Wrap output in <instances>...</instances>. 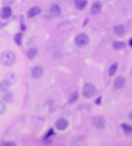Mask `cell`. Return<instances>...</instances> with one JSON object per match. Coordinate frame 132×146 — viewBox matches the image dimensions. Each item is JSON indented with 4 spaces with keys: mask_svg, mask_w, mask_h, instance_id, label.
I'll use <instances>...</instances> for the list:
<instances>
[{
    "mask_svg": "<svg viewBox=\"0 0 132 146\" xmlns=\"http://www.w3.org/2000/svg\"><path fill=\"white\" fill-rule=\"evenodd\" d=\"M15 55L13 51L6 50L4 51L0 55V63L3 66L9 67L15 63Z\"/></svg>",
    "mask_w": 132,
    "mask_h": 146,
    "instance_id": "obj_1",
    "label": "cell"
},
{
    "mask_svg": "<svg viewBox=\"0 0 132 146\" xmlns=\"http://www.w3.org/2000/svg\"><path fill=\"white\" fill-rule=\"evenodd\" d=\"M15 83V78L13 74L8 75L7 77L0 82V92H5L9 90L11 86Z\"/></svg>",
    "mask_w": 132,
    "mask_h": 146,
    "instance_id": "obj_2",
    "label": "cell"
},
{
    "mask_svg": "<svg viewBox=\"0 0 132 146\" xmlns=\"http://www.w3.org/2000/svg\"><path fill=\"white\" fill-rule=\"evenodd\" d=\"M96 93H97V89L95 86L91 83L86 84L82 91L83 96L86 98H93L94 96H96Z\"/></svg>",
    "mask_w": 132,
    "mask_h": 146,
    "instance_id": "obj_3",
    "label": "cell"
},
{
    "mask_svg": "<svg viewBox=\"0 0 132 146\" xmlns=\"http://www.w3.org/2000/svg\"><path fill=\"white\" fill-rule=\"evenodd\" d=\"M74 42H75V44L78 47L83 48V47H85L89 44L90 38L88 37V35L85 34V33H80L75 38Z\"/></svg>",
    "mask_w": 132,
    "mask_h": 146,
    "instance_id": "obj_4",
    "label": "cell"
},
{
    "mask_svg": "<svg viewBox=\"0 0 132 146\" xmlns=\"http://www.w3.org/2000/svg\"><path fill=\"white\" fill-rule=\"evenodd\" d=\"M93 125L98 130H102L105 126V120L102 116H96L94 118Z\"/></svg>",
    "mask_w": 132,
    "mask_h": 146,
    "instance_id": "obj_5",
    "label": "cell"
},
{
    "mask_svg": "<svg viewBox=\"0 0 132 146\" xmlns=\"http://www.w3.org/2000/svg\"><path fill=\"white\" fill-rule=\"evenodd\" d=\"M55 126H56V129L59 131H64L68 128L69 122L65 118H60L56 121Z\"/></svg>",
    "mask_w": 132,
    "mask_h": 146,
    "instance_id": "obj_6",
    "label": "cell"
},
{
    "mask_svg": "<svg viewBox=\"0 0 132 146\" xmlns=\"http://www.w3.org/2000/svg\"><path fill=\"white\" fill-rule=\"evenodd\" d=\"M125 83H126V80L123 76H118L114 83V88L115 89H121L125 86Z\"/></svg>",
    "mask_w": 132,
    "mask_h": 146,
    "instance_id": "obj_7",
    "label": "cell"
},
{
    "mask_svg": "<svg viewBox=\"0 0 132 146\" xmlns=\"http://www.w3.org/2000/svg\"><path fill=\"white\" fill-rule=\"evenodd\" d=\"M12 9L9 6L3 7L0 11V17L3 19H8L12 15Z\"/></svg>",
    "mask_w": 132,
    "mask_h": 146,
    "instance_id": "obj_8",
    "label": "cell"
},
{
    "mask_svg": "<svg viewBox=\"0 0 132 146\" xmlns=\"http://www.w3.org/2000/svg\"><path fill=\"white\" fill-rule=\"evenodd\" d=\"M114 32L119 37H124L127 34L126 29L123 25H117L116 26H114Z\"/></svg>",
    "mask_w": 132,
    "mask_h": 146,
    "instance_id": "obj_9",
    "label": "cell"
},
{
    "mask_svg": "<svg viewBox=\"0 0 132 146\" xmlns=\"http://www.w3.org/2000/svg\"><path fill=\"white\" fill-rule=\"evenodd\" d=\"M43 74V69L41 66H35L32 70V77L33 78H41Z\"/></svg>",
    "mask_w": 132,
    "mask_h": 146,
    "instance_id": "obj_10",
    "label": "cell"
},
{
    "mask_svg": "<svg viewBox=\"0 0 132 146\" xmlns=\"http://www.w3.org/2000/svg\"><path fill=\"white\" fill-rule=\"evenodd\" d=\"M41 9L40 8H39L38 6H33L29 10L28 13H27V15H28L29 19H31V18H33L38 15L39 14H40Z\"/></svg>",
    "mask_w": 132,
    "mask_h": 146,
    "instance_id": "obj_11",
    "label": "cell"
},
{
    "mask_svg": "<svg viewBox=\"0 0 132 146\" xmlns=\"http://www.w3.org/2000/svg\"><path fill=\"white\" fill-rule=\"evenodd\" d=\"M102 5L101 3H100L99 1H96L95 3L93 4L91 7V13L93 15H96L98 13H101V11Z\"/></svg>",
    "mask_w": 132,
    "mask_h": 146,
    "instance_id": "obj_12",
    "label": "cell"
},
{
    "mask_svg": "<svg viewBox=\"0 0 132 146\" xmlns=\"http://www.w3.org/2000/svg\"><path fill=\"white\" fill-rule=\"evenodd\" d=\"M50 13L53 16H59L61 14V8L57 4H54L51 6Z\"/></svg>",
    "mask_w": 132,
    "mask_h": 146,
    "instance_id": "obj_13",
    "label": "cell"
},
{
    "mask_svg": "<svg viewBox=\"0 0 132 146\" xmlns=\"http://www.w3.org/2000/svg\"><path fill=\"white\" fill-rule=\"evenodd\" d=\"M75 6L79 10H83L87 5V0H75Z\"/></svg>",
    "mask_w": 132,
    "mask_h": 146,
    "instance_id": "obj_14",
    "label": "cell"
},
{
    "mask_svg": "<svg viewBox=\"0 0 132 146\" xmlns=\"http://www.w3.org/2000/svg\"><path fill=\"white\" fill-rule=\"evenodd\" d=\"M3 100L5 102H7L9 103H12L13 102V96L12 92H9V91H6L5 92V93L3 95Z\"/></svg>",
    "mask_w": 132,
    "mask_h": 146,
    "instance_id": "obj_15",
    "label": "cell"
},
{
    "mask_svg": "<svg viewBox=\"0 0 132 146\" xmlns=\"http://www.w3.org/2000/svg\"><path fill=\"white\" fill-rule=\"evenodd\" d=\"M112 45H113V48L117 49V50H119V49L125 48L126 44L123 42H120V41H114L112 43Z\"/></svg>",
    "mask_w": 132,
    "mask_h": 146,
    "instance_id": "obj_16",
    "label": "cell"
},
{
    "mask_svg": "<svg viewBox=\"0 0 132 146\" xmlns=\"http://www.w3.org/2000/svg\"><path fill=\"white\" fill-rule=\"evenodd\" d=\"M117 70V63L114 62L108 68V74L110 76H113Z\"/></svg>",
    "mask_w": 132,
    "mask_h": 146,
    "instance_id": "obj_17",
    "label": "cell"
},
{
    "mask_svg": "<svg viewBox=\"0 0 132 146\" xmlns=\"http://www.w3.org/2000/svg\"><path fill=\"white\" fill-rule=\"evenodd\" d=\"M14 41H15V44L17 45H22V42H23V33H16L15 36H14Z\"/></svg>",
    "mask_w": 132,
    "mask_h": 146,
    "instance_id": "obj_18",
    "label": "cell"
},
{
    "mask_svg": "<svg viewBox=\"0 0 132 146\" xmlns=\"http://www.w3.org/2000/svg\"><path fill=\"white\" fill-rule=\"evenodd\" d=\"M121 129L122 130L124 131L125 134L127 135H129V134L132 133V126L131 125H128L127 124H122L121 125Z\"/></svg>",
    "mask_w": 132,
    "mask_h": 146,
    "instance_id": "obj_19",
    "label": "cell"
},
{
    "mask_svg": "<svg viewBox=\"0 0 132 146\" xmlns=\"http://www.w3.org/2000/svg\"><path fill=\"white\" fill-rule=\"evenodd\" d=\"M37 54V49L36 48H31L28 50L27 52V56L29 59H33Z\"/></svg>",
    "mask_w": 132,
    "mask_h": 146,
    "instance_id": "obj_20",
    "label": "cell"
},
{
    "mask_svg": "<svg viewBox=\"0 0 132 146\" xmlns=\"http://www.w3.org/2000/svg\"><path fill=\"white\" fill-rule=\"evenodd\" d=\"M78 92H74L70 96V98H69V102L70 103H74L78 99Z\"/></svg>",
    "mask_w": 132,
    "mask_h": 146,
    "instance_id": "obj_21",
    "label": "cell"
},
{
    "mask_svg": "<svg viewBox=\"0 0 132 146\" xmlns=\"http://www.w3.org/2000/svg\"><path fill=\"white\" fill-rule=\"evenodd\" d=\"M5 109H6V106L3 102L0 101V115H3L5 112Z\"/></svg>",
    "mask_w": 132,
    "mask_h": 146,
    "instance_id": "obj_22",
    "label": "cell"
},
{
    "mask_svg": "<svg viewBox=\"0 0 132 146\" xmlns=\"http://www.w3.org/2000/svg\"><path fill=\"white\" fill-rule=\"evenodd\" d=\"M55 135V133H54V129H50L48 131V132L46 133V137H45V139H48L50 138L51 136L52 135Z\"/></svg>",
    "mask_w": 132,
    "mask_h": 146,
    "instance_id": "obj_23",
    "label": "cell"
},
{
    "mask_svg": "<svg viewBox=\"0 0 132 146\" xmlns=\"http://www.w3.org/2000/svg\"><path fill=\"white\" fill-rule=\"evenodd\" d=\"M101 96H100V97H98V98L96 99V101H95V103L96 104V105H101Z\"/></svg>",
    "mask_w": 132,
    "mask_h": 146,
    "instance_id": "obj_24",
    "label": "cell"
},
{
    "mask_svg": "<svg viewBox=\"0 0 132 146\" xmlns=\"http://www.w3.org/2000/svg\"><path fill=\"white\" fill-rule=\"evenodd\" d=\"M3 145H6V146H14L15 145V143L13 142H5V144H3Z\"/></svg>",
    "mask_w": 132,
    "mask_h": 146,
    "instance_id": "obj_25",
    "label": "cell"
},
{
    "mask_svg": "<svg viewBox=\"0 0 132 146\" xmlns=\"http://www.w3.org/2000/svg\"><path fill=\"white\" fill-rule=\"evenodd\" d=\"M129 45H130V46H131V47H132V38H131V39H130Z\"/></svg>",
    "mask_w": 132,
    "mask_h": 146,
    "instance_id": "obj_26",
    "label": "cell"
},
{
    "mask_svg": "<svg viewBox=\"0 0 132 146\" xmlns=\"http://www.w3.org/2000/svg\"><path fill=\"white\" fill-rule=\"evenodd\" d=\"M129 118H131V120H132V111H131V112H130Z\"/></svg>",
    "mask_w": 132,
    "mask_h": 146,
    "instance_id": "obj_27",
    "label": "cell"
},
{
    "mask_svg": "<svg viewBox=\"0 0 132 146\" xmlns=\"http://www.w3.org/2000/svg\"><path fill=\"white\" fill-rule=\"evenodd\" d=\"M131 76H132V70H131Z\"/></svg>",
    "mask_w": 132,
    "mask_h": 146,
    "instance_id": "obj_28",
    "label": "cell"
},
{
    "mask_svg": "<svg viewBox=\"0 0 132 146\" xmlns=\"http://www.w3.org/2000/svg\"><path fill=\"white\" fill-rule=\"evenodd\" d=\"M0 25H1V24H0Z\"/></svg>",
    "mask_w": 132,
    "mask_h": 146,
    "instance_id": "obj_29",
    "label": "cell"
}]
</instances>
